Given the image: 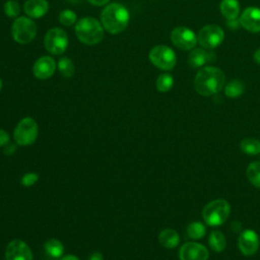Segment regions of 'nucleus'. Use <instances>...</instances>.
<instances>
[{
	"label": "nucleus",
	"instance_id": "nucleus-1",
	"mask_svg": "<svg viewBox=\"0 0 260 260\" xmlns=\"http://www.w3.org/2000/svg\"><path fill=\"white\" fill-rule=\"evenodd\" d=\"M225 82L224 73L217 67L204 66L194 78L195 90L204 96H209L220 91Z\"/></svg>",
	"mask_w": 260,
	"mask_h": 260
},
{
	"label": "nucleus",
	"instance_id": "nucleus-2",
	"mask_svg": "<svg viewBox=\"0 0 260 260\" xmlns=\"http://www.w3.org/2000/svg\"><path fill=\"white\" fill-rule=\"evenodd\" d=\"M130 13L128 9L120 3H110L101 12L103 27L112 35L122 32L128 26Z\"/></svg>",
	"mask_w": 260,
	"mask_h": 260
},
{
	"label": "nucleus",
	"instance_id": "nucleus-3",
	"mask_svg": "<svg viewBox=\"0 0 260 260\" xmlns=\"http://www.w3.org/2000/svg\"><path fill=\"white\" fill-rule=\"evenodd\" d=\"M75 34L81 43L89 46L99 44L104 38L102 23L90 16L83 17L75 23Z\"/></svg>",
	"mask_w": 260,
	"mask_h": 260
},
{
	"label": "nucleus",
	"instance_id": "nucleus-4",
	"mask_svg": "<svg viewBox=\"0 0 260 260\" xmlns=\"http://www.w3.org/2000/svg\"><path fill=\"white\" fill-rule=\"evenodd\" d=\"M231 212L230 203L224 199H215L207 203L202 210V217L205 223L211 226L222 224Z\"/></svg>",
	"mask_w": 260,
	"mask_h": 260
},
{
	"label": "nucleus",
	"instance_id": "nucleus-5",
	"mask_svg": "<svg viewBox=\"0 0 260 260\" xmlns=\"http://www.w3.org/2000/svg\"><path fill=\"white\" fill-rule=\"evenodd\" d=\"M39 127L37 121L31 117L21 119L13 131V138L16 144L20 146H28L35 143L38 138Z\"/></svg>",
	"mask_w": 260,
	"mask_h": 260
},
{
	"label": "nucleus",
	"instance_id": "nucleus-6",
	"mask_svg": "<svg viewBox=\"0 0 260 260\" xmlns=\"http://www.w3.org/2000/svg\"><path fill=\"white\" fill-rule=\"evenodd\" d=\"M11 32L16 43L25 45L35 39L37 35V25L31 18L26 16H19L16 17L13 21Z\"/></svg>",
	"mask_w": 260,
	"mask_h": 260
},
{
	"label": "nucleus",
	"instance_id": "nucleus-7",
	"mask_svg": "<svg viewBox=\"0 0 260 260\" xmlns=\"http://www.w3.org/2000/svg\"><path fill=\"white\" fill-rule=\"evenodd\" d=\"M150 62L158 69L172 70L177 62L175 52L168 46L158 45L153 47L148 54Z\"/></svg>",
	"mask_w": 260,
	"mask_h": 260
},
{
	"label": "nucleus",
	"instance_id": "nucleus-8",
	"mask_svg": "<svg viewBox=\"0 0 260 260\" xmlns=\"http://www.w3.org/2000/svg\"><path fill=\"white\" fill-rule=\"evenodd\" d=\"M44 46L53 55L63 54L68 47V36L66 31L60 27L50 28L45 35Z\"/></svg>",
	"mask_w": 260,
	"mask_h": 260
},
{
	"label": "nucleus",
	"instance_id": "nucleus-9",
	"mask_svg": "<svg viewBox=\"0 0 260 260\" xmlns=\"http://www.w3.org/2000/svg\"><path fill=\"white\" fill-rule=\"evenodd\" d=\"M224 39L223 29L216 24H207L203 26L197 37L200 46L207 50H213L218 47Z\"/></svg>",
	"mask_w": 260,
	"mask_h": 260
},
{
	"label": "nucleus",
	"instance_id": "nucleus-10",
	"mask_svg": "<svg viewBox=\"0 0 260 260\" xmlns=\"http://www.w3.org/2000/svg\"><path fill=\"white\" fill-rule=\"evenodd\" d=\"M172 43L181 50H192L197 44V37L188 27L178 26L171 32Z\"/></svg>",
	"mask_w": 260,
	"mask_h": 260
},
{
	"label": "nucleus",
	"instance_id": "nucleus-11",
	"mask_svg": "<svg viewBox=\"0 0 260 260\" xmlns=\"http://www.w3.org/2000/svg\"><path fill=\"white\" fill-rule=\"evenodd\" d=\"M6 260H32V252L29 246L22 240L14 239L8 243L5 249Z\"/></svg>",
	"mask_w": 260,
	"mask_h": 260
},
{
	"label": "nucleus",
	"instance_id": "nucleus-12",
	"mask_svg": "<svg viewBox=\"0 0 260 260\" xmlns=\"http://www.w3.org/2000/svg\"><path fill=\"white\" fill-rule=\"evenodd\" d=\"M260 240L257 233L253 230H244L238 239V247L243 255L252 256L259 248Z\"/></svg>",
	"mask_w": 260,
	"mask_h": 260
},
{
	"label": "nucleus",
	"instance_id": "nucleus-13",
	"mask_svg": "<svg viewBox=\"0 0 260 260\" xmlns=\"http://www.w3.org/2000/svg\"><path fill=\"white\" fill-rule=\"evenodd\" d=\"M208 250L201 244L188 242L184 244L179 251L180 260H207Z\"/></svg>",
	"mask_w": 260,
	"mask_h": 260
},
{
	"label": "nucleus",
	"instance_id": "nucleus-14",
	"mask_svg": "<svg viewBox=\"0 0 260 260\" xmlns=\"http://www.w3.org/2000/svg\"><path fill=\"white\" fill-rule=\"evenodd\" d=\"M57 68V64L53 57L42 56L34 64L32 73L38 79H48L50 78Z\"/></svg>",
	"mask_w": 260,
	"mask_h": 260
},
{
	"label": "nucleus",
	"instance_id": "nucleus-15",
	"mask_svg": "<svg viewBox=\"0 0 260 260\" xmlns=\"http://www.w3.org/2000/svg\"><path fill=\"white\" fill-rule=\"evenodd\" d=\"M240 24L251 32L260 31V8L247 7L240 16Z\"/></svg>",
	"mask_w": 260,
	"mask_h": 260
},
{
	"label": "nucleus",
	"instance_id": "nucleus-16",
	"mask_svg": "<svg viewBox=\"0 0 260 260\" xmlns=\"http://www.w3.org/2000/svg\"><path fill=\"white\" fill-rule=\"evenodd\" d=\"M216 55L212 50L197 48L192 50L188 57V63L193 68L204 67L206 64H211L215 61Z\"/></svg>",
	"mask_w": 260,
	"mask_h": 260
},
{
	"label": "nucleus",
	"instance_id": "nucleus-17",
	"mask_svg": "<svg viewBox=\"0 0 260 260\" xmlns=\"http://www.w3.org/2000/svg\"><path fill=\"white\" fill-rule=\"evenodd\" d=\"M23 8L29 18H41L48 12L49 3L47 0H26Z\"/></svg>",
	"mask_w": 260,
	"mask_h": 260
},
{
	"label": "nucleus",
	"instance_id": "nucleus-18",
	"mask_svg": "<svg viewBox=\"0 0 260 260\" xmlns=\"http://www.w3.org/2000/svg\"><path fill=\"white\" fill-rule=\"evenodd\" d=\"M158 242L167 249H173L180 243L179 234L173 229H165L158 235Z\"/></svg>",
	"mask_w": 260,
	"mask_h": 260
},
{
	"label": "nucleus",
	"instance_id": "nucleus-19",
	"mask_svg": "<svg viewBox=\"0 0 260 260\" xmlns=\"http://www.w3.org/2000/svg\"><path fill=\"white\" fill-rule=\"evenodd\" d=\"M221 14L228 19H237L240 13V4L238 0H221L219 4Z\"/></svg>",
	"mask_w": 260,
	"mask_h": 260
},
{
	"label": "nucleus",
	"instance_id": "nucleus-20",
	"mask_svg": "<svg viewBox=\"0 0 260 260\" xmlns=\"http://www.w3.org/2000/svg\"><path fill=\"white\" fill-rule=\"evenodd\" d=\"M44 249L45 252L52 258H60L64 252L63 244L55 238L47 240L44 244Z\"/></svg>",
	"mask_w": 260,
	"mask_h": 260
},
{
	"label": "nucleus",
	"instance_id": "nucleus-21",
	"mask_svg": "<svg viewBox=\"0 0 260 260\" xmlns=\"http://www.w3.org/2000/svg\"><path fill=\"white\" fill-rule=\"evenodd\" d=\"M209 247L215 252H222L226 247V239L221 232L213 231L208 239Z\"/></svg>",
	"mask_w": 260,
	"mask_h": 260
},
{
	"label": "nucleus",
	"instance_id": "nucleus-22",
	"mask_svg": "<svg viewBox=\"0 0 260 260\" xmlns=\"http://www.w3.org/2000/svg\"><path fill=\"white\" fill-rule=\"evenodd\" d=\"M244 90H245L244 83L239 79H234L224 86V93L226 96L231 99L240 96L244 92Z\"/></svg>",
	"mask_w": 260,
	"mask_h": 260
},
{
	"label": "nucleus",
	"instance_id": "nucleus-23",
	"mask_svg": "<svg viewBox=\"0 0 260 260\" xmlns=\"http://www.w3.org/2000/svg\"><path fill=\"white\" fill-rule=\"evenodd\" d=\"M241 149L243 152L250 154V155H256L260 153V141L255 138H245L241 141Z\"/></svg>",
	"mask_w": 260,
	"mask_h": 260
},
{
	"label": "nucleus",
	"instance_id": "nucleus-24",
	"mask_svg": "<svg viewBox=\"0 0 260 260\" xmlns=\"http://www.w3.org/2000/svg\"><path fill=\"white\" fill-rule=\"evenodd\" d=\"M57 68L60 71V73L62 74V76L66 77V78L71 77L75 72L74 64H73L72 60L69 59L68 57H61L58 60Z\"/></svg>",
	"mask_w": 260,
	"mask_h": 260
},
{
	"label": "nucleus",
	"instance_id": "nucleus-25",
	"mask_svg": "<svg viewBox=\"0 0 260 260\" xmlns=\"http://www.w3.org/2000/svg\"><path fill=\"white\" fill-rule=\"evenodd\" d=\"M247 177L253 186L260 188V161H253L248 166Z\"/></svg>",
	"mask_w": 260,
	"mask_h": 260
},
{
	"label": "nucleus",
	"instance_id": "nucleus-26",
	"mask_svg": "<svg viewBox=\"0 0 260 260\" xmlns=\"http://www.w3.org/2000/svg\"><path fill=\"white\" fill-rule=\"evenodd\" d=\"M205 231H206V229H205L204 224L200 221H193V222L189 223L186 229L187 236L193 240L201 239L205 235Z\"/></svg>",
	"mask_w": 260,
	"mask_h": 260
},
{
	"label": "nucleus",
	"instance_id": "nucleus-27",
	"mask_svg": "<svg viewBox=\"0 0 260 260\" xmlns=\"http://www.w3.org/2000/svg\"><path fill=\"white\" fill-rule=\"evenodd\" d=\"M174 84V78L171 74L169 73H162L160 74L155 82L156 89L160 92H167L169 91Z\"/></svg>",
	"mask_w": 260,
	"mask_h": 260
},
{
	"label": "nucleus",
	"instance_id": "nucleus-28",
	"mask_svg": "<svg viewBox=\"0 0 260 260\" xmlns=\"http://www.w3.org/2000/svg\"><path fill=\"white\" fill-rule=\"evenodd\" d=\"M77 20L76 13L70 9H65L59 13V22L65 26L75 24Z\"/></svg>",
	"mask_w": 260,
	"mask_h": 260
},
{
	"label": "nucleus",
	"instance_id": "nucleus-29",
	"mask_svg": "<svg viewBox=\"0 0 260 260\" xmlns=\"http://www.w3.org/2000/svg\"><path fill=\"white\" fill-rule=\"evenodd\" d=\"M4 12L8 17L16 18L20 13L19 4L15 0H7L3 6Z\"/></svg>",
	"mask_w": 260,
	"mask_h": 260
},
{
	"label": "nucleus",
	"instance_id": "nucleus-30",
	"mask_svg": "<svg viewBox=\"0 0 260 260\" xmlns=\"http://www.w3.org/2000/svg\"><path fill=\"white\" fill-rule=\"evenodd\" d=\"M38 180H39V175L37 173L29 172V173H25L22 175V177L20 179V183L24 187H30V186L35 185L38 182Z\"/></svg>",
	"mask_w": 260,
	"mask_h": 260
},
{
	"label": "nucleus",
	"instance_id": "nucleus-31",
	"mask_svg": "<svg viewBox=\"0 0 260 260\" xmlns=\"http://www.w3.org/2000/svg\"><path fill=\"white\" fill-rule=\"evenodd\" d=\"M10 141V136L8 134L7 131L0 129V147L5 146L6 144H8Z\"/></svg>",
	"mask_w": 260,
	"mask_h": 260
},
{
	"label": "nucleus",
	"instance_id": "nucleus-32",
	"mask_svg": "<svg viewBox=\"0 0 260 260\" xmlns=\"http://www.w3.org/2000/svg\"><path fill=\"white\" fill-rule=\"evenodd\" d=\"M15 150H16V146H15L14 144L8 143V144H6V145L4 146L3 153H5L6 155H11V154H13V153L15 152Z\"/></svg>",
	"mask_w": 260,
	"mask_h": 260
},
{
	"label": "nucleus",
	"instance_id": "nucleus-33",
	"mask_svg": "<svg viewBox=\"0 0 260 260\" xmlns=\"http://www.w3.org/2000/svg\"><path fill=\"white\" fill-rule=\"evenodd\" d=\"M88 260H104L103 254L100 253V252H93V253L90 254Z\"/></svg>",
	"mask_w": 260,
	"mask_h": 260
},
{
	"label": "nucleus",
	"instance_id": "nucleus-34",
	"mask_svg": "<svg viewBox=\"0 0 260 260\" xmlns=\"http://www.w3.org/2000/svg\"><path fill=\"white\" fill-rule=\"evenodd\" d=\"M89 3H91L92 5L95 6H103L105 4H107L110 0H87Z\"/></svg>",
	"mask_w": 260,
	"mask_h": 260
},
{
	"label": "nucleus",
	"instance_id": "nucleus-35",
	"mask_svg": "<svg viewBox=\"0 0 260 260\" xmlns=\"http://www.w3.org/2000/svg\"><path fill=\"white\" fill-rule=\"evenodd\" d=\"M60 260H79V258H77L75 255L69 254V255H65V256L61 257Z\"/></svg>",
	"mask_w": 260,
	"mask_h": 260
},
{
	"label": "nucleus",
	"instance_id": "nucleus-36",
	"mask_svg": "<svg viewBox=\"0 0 260 260\" xmlns=\"http://www.w3.org/2000/svg\"><path fill=\"white\" fill-rule=\"evenodd\" d=\"M254 60L255 62L260 65V49H258L255 53H254Z\"/></svg>",
	"mask_w": 260,
	"mask_h": 260
},
{
	"label": "nucleus",
	"instance_id": "nucleus-37",
	"mask_svg": "<svg viewBox=\"0 0 260 260\" xmlns=\"http://www.w3.org/2000/svg\"><path fill=\"white\" fill-rule=\"evenodd\" d=\"M1 88H2V80L0 78V90H1Z\"/></svg>",
	"mask_w": 260,
	"mask_h": 260
},
{
	"label": "nucleus",
	"instance_id": "nucleus-38",
	"mask_svg": "<svg viewBox=\"0 0 260 260\" xmlns=\"http://www.w3.org/2000/svg\"><path fill=\"white\" fill-rule=\"evenodd\" d=\"M71 2H77V1H80V0H70Z\"/></svg>",
	"mask_w": 260,
	"mask_h": 260
}]
</instances>
